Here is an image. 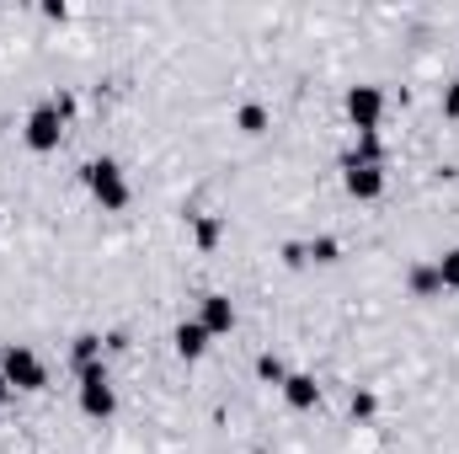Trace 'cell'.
<instances>
[{"label":"cell","instance_id":"obj_15","mask_svg":"<svg viewBox=\"0 0 459 454\" xmlns=\"http://www.w3.org/2000/svg\"><path fill=\"white\" fill-rule=\"evenodd\" d=\"M411 289H417V294H438V289H444V284H438V267H417V273H411Z\"/></svg>","mask_w":459,"mask_h":454},{"label":"cell","instance_id":"obj_7","mask_svg":"<svg viewBox=\"0 0 459 454\" xmlns=\"http://www.w3.org/2000/svg\"><path fill=\"white\" fill-rule=\"evenodd\" d=\"M198 321H204L209 337H225L230 327H235V305H230L225 294H204V316Z\"/></svg>","mask_w":459,"mask_h":454},{"label":"cell","instance_id":"obj_13","mask_svg":"<svg viewBox=\"0 0 459 454\" xmlns=\"http://www.w3.org/2000/svg\"><path fill=\"white\" fill-rule=\"evenodd\" d=\"M220 235H225V220H214V214H209V220H198V246H204V251H214V246H220Z\"/></svg>","mask_w":459,"mask_h":454},{"label":"cell","instance_id":"obj_2","mask_svg":"<svg viewBox=\"0 0 459 454\" xmlns=\"http://www.w3.org/2000/svg\"><path fill=\"white\" fill-rule=\"evenodd\" d=\"M81 412L97 417V423H108L117 412V390L108 385V369L102 363L97 369H81Z\"/></svg>","mask_w":459,"mask_h":454},{"label":"cell","instance_id":"obj_12","mask_svg":"<svg viewBox=\"0 0 459 454\" xmlns=\"http://www.w3.org/2000/svg\"><path fill=\"white\" fill-rule=\"evenodd\" d=\"M97 353H102V337H75V369H97Z\"/></svg>","mask_w":459,"mask_h":454},{"label":"cell","instance_id":"obj_5","mask_svg":"<svg viewBox=\"0 0 459 454\" xmlns=\"http://www.w3.org/2000/svg\"><path fill=\"white\" fill-rule=\"evenodd\" d=\"M379 113H385V92H379V86H352V92H347V118H352L363 134L379 128Z\"/></svg>","mask_w":459,"mask_h":454},{"label":"cell","instance_id":"obj_19","mask_svg":"<svg viewBox=\"0 0 459 454\" xmlns=\"http://www.w3.org/2000/svg\"><path fill=\"white\" fill-rule=\"evenodd\" d=\"M5 401H11V385H5V374H0V412H5Z\"/></svg>","mask_w":459,"mask_h":454},{"label":"cell","instance_id":"obj_3","mask_svg":"<svg viewBox=\"0 0 459 454\" xmlns=\"http://www.w3.org/2000/svg\"><path fill=\"white\" fill-rule=\"evenodd\" d=\"M86 188H91V198H97L102 209H123V204H128V182H123L117 161H91V166H86Z\"/></svg>","mask_w":459,"mask_h":454},{"label":"cell","instance_id":"obj_11","mask_svg":"<svg viewBox=\"0 0 459 454\" xmlns=\"http://www.w3.org/2000/svg\"><path fill=\"white\" fill-rule=\"evenodd\" d=\"M433 267H438V284H444V289H459V246L455 251H444Z\"/></svg>","mask_w":459,"mask_h":454},{"label":"cell","instance_id":"obj_9","mask_svg":"<svg viewBox=\"0 0 459 454\" xmlns=\"http://www.w3.org/2000/svg\"><path fill=\"white\" fill-rule=\"evenodd\" d=\"M171 342H177L182 358H204V353H209V332H204V321H182Z\"/></svg>","mask_w":459,"mask_h":454},{"label":"cell","instance_id":"obj_18","mask_svg":"<svg viewBox=\"0 0 459 454\" xmlns=\"http://www.w3.org/2000/svg\"><path fill=\"white\" fill-rule=\"evenodd\" d=\"M444 118H455V123H459V81L444 92Z\"/></svg>","mask_w":459,"mask_h":454},{"label":"cell","instance_id":"obj_16","mask_svg":"<svg viewBox=\"0 0 459 454\" xmlns=\"http://www.w3.org/2000/svg\"><path fill=\"white\" fill-rule=\"evenodd\" d=\"M374 412H379V396H368V390H358V396H352V417H358V423H368Z\"/></svg>","mask_w":459,"mask_h":454},{"label":"cell","instance_id":"obj_10","mask_svg":"<svg viewBox=\"0 0 459 454\" xmlns=\"http://www.w3.org/2000/svg\"><path fill=\"white\" fill-rule=\"evenodd\" d=\"M235 128H240V134H267V108H262V102H246V108L235 113Z\"/></svg>","mask_w":459,"mask_h":454},{"label":"cell","instance_id":"obj_17","mask_svg":"<svg viewBox=\"0 0 459 454\" xmlns=\"http://www.w3.org/2000/svg\"><path fill=\"white\" fill-rule=\"evenodd\" d=\"M310 257H316V262H337V240H316Z\"/></svg>","mask_w":459,"mask_h":454},{"label":"cell","instance_id":"obj_14","mask_svg":"<svg viewBox=\"0 0 459 454\" xmlns=\"http://www.w3.org/2000/svg\"><path fill=\"white\" fill-rule=\"evenodd\" d=\"M256 374H262L267 385H283V380H289V369H283V363H278L273 353H262V358H256Z\"/></svg>","mask_w":459,"mask_h":454},{"label":"cell","instance_id":"obj_4","mask_svg":"<svg viewBox=\"0 0 459 454\" xmlns=\"http://www.w3.org/2000/svg\"><path fill=\"white\" fill-rule=\"evenodd\" d=\"M59 139H65V118H59V108H54V102H48V108H38V113L27 118V144H32L38 155L59 150Z\"/></svg>","mask_w":459,"mask_h":454},{"label":"cell","instance_id":"obj_6","mask_svg":"<svg viewBox=\"0 0 459 454\" xmlns=\"http://www.w3.org/2000/svg\"><path fill=\"white\" fill-rule=\"evenodd\" d=\"M342 182H347V193H352V198H363V204L385 193V171H379V166H358V161H347Z\"/></svg>","mask_w":459,"mask_h":454},{"label":"cell","instance_id":"obj_1","mask_svg":"<svg viewBox=\"0 0 459 454\" xmlns=\"http://www.w3.org/2000/svg\"><path fill=\"white\" fill-rule=\"evenodd\" d=\"M0 374H5V385H11V390H43V385H48L43 358H38L32 347H22V342H11V347L0 353Z\"/></svg>","mask_w":459,"mask_h":454},{"label":"cell","instance_id":"obj_8","mask_svg":"<svg viewBox=\"0 0 459 454\" xmlns=\"http://www.w3.org/2000/svg\"><path fill=\"white\" fill-rule=\"evenodd\" d=\"M283 401H289L294 412H310V406L321 401V385H316L310 374H289V380H283Z\"/></svg>","mask_w":459,"mask_h":454}]
</instances>
